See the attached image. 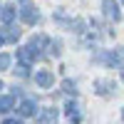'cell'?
Returning a JSON list of instances; mask_svg holds the SVG:
<instances>
[{"label": "cell", "instance_id": "cell-1", "mask_svg": "<svg viewBox=\"0 0 124 124\" xmlns=\"http://www.w3.org/2000/svg\"><path fill=\"white\" fill-rule=\"evenodd\" d=\"M102 8H104V15H107L109 20H114V23H119V20H122L119 5L114 3V0H104V3H102Z\"/></svg>", "mask_w": 124, "mask_h": 124}, {"label": "cell", "instance_id": "cell-2", "mask_svg": "<svg viewBox=\"0 0 124 124\" xmlns=\"http://www.w3.org/2000/svg\"><path fill=\"white\" fill-rule=\"evenodd\" d=\"M20 17H23V20H25L27 25H35L37 20H40V15H37V10H35L32 5H25L23 10H20Z\"/></svg>", "mask_w": 124, "mask_h": 124}, {"label": "cell", "instance_id": "cell-3", "mask_svg": "<svg viewBox=\"0 0 124 124\" xmlns=\"http://www.w3.org/2000/svg\"><path fill=\"white\" fill-rule=\"evenodd\" d=\"M35 57H37V52H35L32 47H23V50H17V60H20V65H23V67H27Z\"/></svg>", "mask_w": 124, "mask_h": 124}, {"label": "cell", "instance_id": "cell-4", "mask_svg": "<svg viewBox=\"0 0 124 124\" xmlns=\"http://www.w3.org/2000/svg\"><path fill=\"white\" fill-rule=\"evenodd\" d=\"M35 82H37L40 87H52L55 77H52V72H50V70H40L37 75H35Z\"/></svg>", "mask_w": 124, "mask_h": 124}, {"label": "cell", "instance_id": "cell-5", "mask_svg": "<svg viewBox=\"0 0 124 124\" xmlns=\"http://www.w3.org/2000/svg\"><path fill=\"white\" fill-rule=\"evenodd\" d=\"M15 15H17L15 5H5V8H3V13H0V17H3V23H13V20H15Z\"/></svg>", "mask_w": 124, "mask_h": 124}, {"label": "cell", "instance_id": "cell-6", "mask_svg": "<svg viewBox=\"0 0 124 124\" xmlns=\"http://www.w3.org/2000/svg\"><path fill=\"white\" fill-rule=\"evenodd\" d=\"M0 35H3V40H8V42H15V40L20 37V30L17 27H5Z\"/></svg>", "mask_w": 124, "mask_h": 124}, {"label": "cell", "instance_id": "cell-7", "mask_svg": "<svg viewBox=\"0 0 124 124\" xmlns=\"http://www.w3.org/2000/svg\"><path fill=\"white\" fill-rule=\"evenodd\" d=\"M15 107V97L8 94V97H0V112H10Z\"/></svg>", "mask_w": 124, "mask_h": 124}, {"label": "cell", "instance_id": "cell-8", "mask_svg": "<svg viewBox=\"0 0 124 124\" xmlns=\"http://www.w3.org/2000/svg\"><path fill=\"white\" fill-rule=\"evenodd\" d=\"M55 119H57V109H47L45 114H42V117L37 119V124H52Z\"/></svg>", "mask_w": 124, "mask_h": 124}, {"label": "cell", "instance_id": "cell-9", "mask_svg": "<svg viewBox=\"0 0 124 124\" xmlns=\"http://www.w3.org/2000/svg\"><path fill=\"white\" fill-rule=\"evenodd\" d=\"M20 114H23V117H32L35 114V104H32V102H23V104H20Z\"/></svg>", "mask_w": 124, "mask_h": 124}, {"label": "cell", "instance_id": "cell-10", "mask_svg": "<svg viewBox=\"0 0 124 124\" xmlns=\"http://www.w3.org/2000/svg\"><path fill=\"white\" fill-rule=\"evenodd\" d=\"M42 45H47V37L45 35H37V37H32V42H30V47H32L37 55H40V47H42Z\"/></svg>", "mask_w": 124, "mask_h": 124}, {"label": "cell", "instance_id": "cell-11", "mask_svg": "<svg viewBox=\"0 0 124 124\" xmlns=\"http://www.w3.org/2000/svg\"><path fill=\"white\" fill-rule=\"evenodd\" d=\"M94 87H97L99 94H107L109 87H114V82H109V79H104V82H94Z\"/></svg>", "mask_w": 124, "mask_h": 124}, {"label": "cell", "instance_id": "cell-12", "mask_svg": "<svg viewBox=\"0 0 124 124\" xmlns=\"http://www.w3.org/2000/svg\"><path fill=\"white\" fill-rule=\"evenodd\" d=\"M62 89H65L67 94H77V87H75V82H72V79H65V82H62Z\"/></svg>", "mask_w": 124, "mask_h": 124}, {"label": "cell", "instance_id": "cell-13", "mask_svg": "<svg viewBox=\"0 0 124 124\" xmlns=\"http://www.w3.org/2000/svg\"><path fill=\"white\" fill-rule=\"evenodd\" d=\"M65 112H67L70 117H75V112H77V104H75V102H67V107H65Z\"/></svg>", "mask_w": 124, "mask_h": 124}, {"label": "cell", "instance_id": "cell-14", "mask_svg": "<svg viewBox=\"0 0 124 124\" xmlns=\"http://www.w3.org/2000/svg\"><path fill=\"white\" fill-rule=\"evenodd\" d=\"M10 65V55H0V70H8Z\"/></svg>", "mask_w": 124, "mask_h": 124}, {"label": "cell", "instance_id": "cell-15", "mask_svg": "<svg viewBox=\"0 0 124 124\" xmlns=\"http://www.w3.org/2000/svg\"><path fill=\"white\" fill-rule=\"evenodd\" d=\"M3 124H23V122H20V119H5Z\"/></svg>", "mask_w": 124, "mask_h": 124}, {"label": "cell", "instance_id": "cell-16", "mask_svg": "<svg viewBox=\"0 0 124 124\" xmlns=\"http://www.w3.org/2000/svg\"><path fill=\"white\" fill-rule=\"evenodd\" d=\"M0 45H3V35H0Z\"/></svg>", "mask_w": 124, "mask_h": 124}, {"label": "cell", "instance_id": "cell-17", "mask_svg": "<svg viewBox=\"0 0 124 124\" xmlns=\"http://www.w3.org/2000/svg\"><path fill=\"white\" fill-rule=\"evenodd\" d=\"M0 89H3V82H0Z\"/></svg>", "mask_w": 124, "mask_h": 124}]
</instances>
